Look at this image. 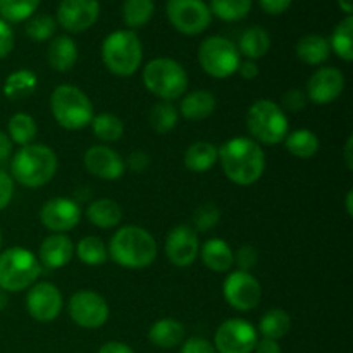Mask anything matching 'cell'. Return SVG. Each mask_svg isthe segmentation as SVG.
Masks as SVG:
<instances>
[{
  "label": "cell",
  "mask_w": 353,
  "mask_h": 353,
  "mask_svg": "<svg viewBox=\"0 0 353 353\" xmlns=\"http://www.w3.org/2000/svg\"><path fill=\"white\" fill-rule=\"evenodd\" d=\"M292 330V317L283 309H271L259 321V333L262 338L279 341Z\"/></svg>",
  "instance_id": "4dcf8cb0"
},
{
  "label": "cell",
  "mask_w": 353,
  "mask_h": 353,
  "mask_svg": "<svg viewBox=\"0 0 353 353\" xmlns=\"http://www.w3.org/2000/svg\"><path fill=\"white\" fill-rule=\"evenodd\" d=\"M59 168L57 154L43 143L21 147L10 159V178L24 188H41L54 179Z\"/></svg>",
  "instance_id": "3957f363"
},
{
  "label": "cell",
  "mask_w": 353,
  "mask_h": 353,
  "mask_svg": "<svg viewBox=\"0 0 353 353\" xmlns=\"http://www.w3.org/2000/svg\"><path fill=\"white\" fill-rule=\"evenodd\" d=\"M165 14L172 28L186 37L203 33L212 23V14L203 0H168Z\"/></svg>",
  "instance_id": "30bf717a"
},
{
  "label": "cell",
  "mask_w": 353,
  "mask_h": 353,
  "mask_svg": "<svg viewBox=\"0 0 353 353\" xmlns=\"http://www.w3.org/2000/svg\"><path fill=\"white\" fill-rule=\"evenodd\" d=\"M50 112L55 123L68 131H78L90 126L95 116L90 97L74 85H59L52 92Z\"/></svg>",
  "instance_id": "8992f818"
},
{
  "label": "cell",
  "mask_w": 353,
  "mask_h": 353,
  "mask_svg": "<svg viewBox=\"0 0 353 353\" xmlns=\"http://www.w3.org/2000/svg\"><path fill=\"white\" fill-rule=\"evenodd\" d=\"M85 216L99 230H112L123 221V209L112 199H97L86 205Z\"/></svg>",
  "instance_id": "d4e9b609"
},
{
  "label": "cell",
  "mask_w": 353,
  "mask_h": 353,
  "mask_svg": "<svg viewBox=\"0 0 353 353\" xmlns=\"http://www.w3.org/2000/svg\"><path fill=\"white\" fill-rule=\"evenodd\" d=\"M154 12V0H124L123 2V19L130 30L145 26L152 19Z\"/></svg>",
  "instance_id": "74e56055"
},
{
  "label": "cell",
  "mask_w": 353,
  "mask_h": 353,
  "mask_svg": "<svg viewBox=\"0 0 353 353\" xmlns=\"http://www.w3.org/2000/svg\"><path fill=\"white\" fill-rule=\"evenodd\" d=\"M38 88V78L31 69H17L10 72L3 83V95L10 100L26 99Z\"/></svg>",
  "instance_id": "f546056e"
},
{
  "label": "cell",
  "mask_w": 353,
  "mask_h": 353,
  "mask_svg": "<svg viewBox=\"0 0 353 353\" xmlns=\"http://www.w3.org/2000/svg\"><path fill=\"white\" fill-rule=\"evenodd\" d=\"M307 103H309V99H307L305 95V90L290 88L281 95V103H279V107H281L285 112L296 114L302 112L307 107Z\"/></svg>",
  "instance_id": "b9f144b4"
},
{
  "label": "cell",
  "mask_w": 353,
  "mask_h": 353,
  "mask_svg": "<svg viewBox=\"0 0 353 353\" xmlns=\"http://www.w3.org/2000/svg\"><path fill=\"white\" fill-rule=\"evenodd\" d=\"M217 105V100L212 92L209 90H195L190 92L181 99V105H179V116L185 117L186 121L192 123H200V121L209 119L214 114Z\"/></svg>",
  "instance_id": "44dd1931"
},
{
  "label": "cell",
  "mask_w": 353,
  "mask_h": 353,
  "mask_svg": "<svg viewBox=\"0 0 353 353\" xmlns=\"http://www.w3.org/2000/svg\"><path fill=\"white\" fill-rule=\"evenodd\" d=\"M221 219V209L216 203H203L195 209L192 216V224L190 226L196 231V233H207L212 228L219 224Z\"/></svg>",
  "instance_id": "60d3db41"
},
{
  "label": "cell",
  "mask_w": 353,
  "mask_h": 353,
  "mask_svg": "<svg viewBox=\"0 0 353 353\" xmlns=\"http://www.w3.org/2000/svg\"><path fill=\"white\" fill-rule=\"evenodd\" d=\"M102 62L114 76L130 78L143 62V45L133 30L112 31L102 43Z\"/></svg>",
  "instance_id": "277c9868"
},
{
  "label": "cell",
  "mask_w": 353,
  "mask_h": 353,
  "mask_svg": "<svg viewBox=\"0 0 353 353\" xmlns=\"http://www.w3.org/2000/svg\"><path fill=\"white\" fill-rule=\"evenodd\" d=\"M124 164H126V169H131L134 172H143L150 165V157L145 152L137 150L130 154V157H128V161H124Z\"/></svg>",
  "instance_id": "7dc6e473"
},
{
  "label": "cell",
  "mask_w": 353,
  "mask_h": 353,
  "mask_svg": "<svg viewBox=\"0 0 353 353\" xmlns=\"http://www.w3.org/2000/svg\"><path fill=\"white\" fill-rule=\"evenodd\" d=\"M259 254L252 245H241L236 252H234V264H236L238 271L250 272L252 269L257 265Z\"/></svg>",
  "instance_id": "7bdbcfd3"
},
{
  "label": "cell",
  "mask_w": 353,
  "mask_h": 353,
  "mask_svg": "<svg viewBox=\"0 0 353 353\" xmlns=\"http://www.w3.org/2000/svg\"><path fill=\"white\" fill-rule=\"evenodd\" d=\"M223 296L230 307L238 312L257 309L262 299V286L252 272L231 271L223 283Z\"/></svg>",
  "instance_id": "7c38bea8"
},
{
  "label": "cell",
  "mask_w": 353,
  "mask_h": 353,
  "mask_svg": "<svg viewBox=\"0 0 353 353\" xmlns=\"http://www.w3.org/2000/svg\"><path fill=\"white\" fill-rule=\"evenodd\" d=\"M254 353H281V345L276 340H269V338H261L255 345Z\"/></svg>",
  "instance_id": "f907efd6"
},
{
  "label": "cell",
  "mask_w": 353,
  "mask_h": 353,
  "mask_svg": "<svg viewBox=\"0 0 353 353\" xmlns=\"http://www.w3.org/2000/svg\"><path fill=\"white\" fill-rule=\"evenodd\" d=\"M90 126H92L93 137L102 141L103 145L121 140L124 134L123 119L119 116H116V114L110 112H102L93 116Z\"/></svg>",
  "instance_id": "e575fe53"
},
{
  "label": "cell",
  "mask_w": 353,
  "mask_h": 353,
  "mask_svg": "<svg viewBox=\"0 0 353 353\" xmlns=\"http://www.w3.org/2000/svg\"><path fill=\"white\" fill-rule=\"evenodd\" d=\"M343 161H345V165H347V169H353V137H348L347 143H345V148H343Z\"/></svg>",
  "instance_id": "db71d44e"
},
{
  "label": "cell",
  "mask_w": 353,
  "mask_h": 353,
  "mask_svg": "<svg viewBox=\"0 0 353 353\" xmlns=\"http://www.w3.org/2000/svg\"><path fill=\"white\" fill-rule=\"evenodd\" d=\"M179 110L172 102L159 100L148 112V123L157 134H168L178 126Z\"/></svg>",
  "instance_id": "d6a6232c"
},
{
  "label": "cell",
  "mask_w": 353,
  "mask_h": 353,
  "mask_svg": "<svg viewBox=\"0 0 353 353\" xmlns=\"http://www.w3.org/2000/svg\"><path fill=\"white\" fill-rule=\"evenodd\" d=\"M164 252L176 268H190L199 259L200 238L190 224H178L165 236Z\"/></svg>",
  "instance_id": "9a60e30c"
},
{
  "label": "cell",
  "mask_w": 353,
  "mask_h": 353,
  "mask_svg": "<svg viewBox=\"0 0 353 353\" xmlns=\"http://www.w3.org/2000/svg\"><path fill=\"white\" fill-rule=\"evenodd\" d=\"M210 14L226 23H236L248 16L252 0H210Z\"/></svg>",
  "instance_id": "8d00e7d4"
},
{
  "label": "cell",
  "mask_w": 353,
  "mask_h": 353,
  "mask_svg": "<svg viewBox=\"0 0 353 353\" xmlns=\"http://www.w3.org/2000/svg\"><path fill=\"white\" fill-rule=\"evenodd\" d=\"M2 241H3V238H2V230H0V252H2Z\"/></svg>",
  "instance_id": "680465c9"
},
{
  "label": "cell",
  "mask_w": 353,
  "mask_h": 353,
  "mask_svg": "<svg viewBox=\"0 0 353 353\" xmlns=\"http://www.w3.org/2000/svg\"><path fill=\"white\" fill-rule=\"evenodd\" d=\"M99 16V0H61L55 23L69 33H83L97 23Z\"/></svg>",
  "instance_id": "e0dca14e"
},
{
  "label": "cell",
  "mask_w": 353,
  "mask_h": 353,
  "mask_svg": "<svg viewBox=\"0 0 353 353\" xmlns=\"http://www.w3.org/2000/svg\"><path fill=\"white\" fill-rule=\"evenodd\" d=\"M37 133V121H34L33 116H30L26 112L14 114L9 119V124H7V137L10 138L12 143L19 145V147H26V145L34 143Z\"/></svg>",
  "instance_id": "1f68e13d"
},
{
  "label": "cell",
  "mask_w": 353,
  "mask_h": 353,
  "mask_svg": "<svg viewBox=\"0 0 353 353\" xmlns=\"http://www.w3.org/2000/svg\"><path fill=\"white\" fill-rule=\"evenodd\" d=\"M179 353H217V350L214 348V345L210 343L209 340H205V338L193 336L183 341Z\"/></svg>",
  "instance_id": "ee69618b"
},
{
  "label": "cell",
  "mask_w": 353,
  "mask_h": 353,
  "mask_svg": "<svg viewBox=\"0 0 353 353\" xmlns=\"http://www.w3.org/2000/svg\"><path fill=\"white\" fill-rule=\"evenodd\" d=\"M74 257V243L64 233H50L43 238L38 248V261L45 269H62Z\"/></svg>",
  "instance_id": "ffe728a7"
},
{
  "label": "cell",
  "mask_w": 353,
  "mask_h": 353,
  "mask_svg": "<svg viewBox=\"0 0 353 353\" xmlns=\"http://www.w3.org/2000/svg\"><path fill=\"white\" fill-rule=\"evenodd\" d=\"M141 79L152 95L165 102L181 99L188 90V74L185 68L171 57H157L147 62Z\"/></svg>",
  "instance_id": "5b68a950"
},
{
  "label": "cell",
  "mask_w": 353,
  "mask_h": 353,
  "mask_svg": "<svg viewBox=\"0 0 353 353\" xmlns=\"http://www.w3.org/2000/svg\"><path fill=\"white\" fill-rule=\"evenodd\" d=\"M345 207H347V214L348 216H353V192L347 193V200H345Z\"/></svg>",
  "instance_id": "9f6ffc18"
},
{
  "label": "cell",
  "mask_w": 353,
  "mask_h": 353,
  "mask_svg": "<svg viewBox=\"0 0 353 353\" xmlns=\"http://www.w3.org/2000/svg\"><path fill=\"white\" fill-rule=\"evenodd\" d=\"M238 74L241 76L243 79H247V81H252V79H255L259 76V65L255 61H248V59H245V61L240 62V65H238Z\"/></svg>",
  "instance_id": "681fc988"
},
{
  "label": "cell",
  "mask_w": 353,
  "mask_h": 353,
  "mask_svg": "<svg viewBox=\"0 0 353 353\" xmlns=\"http://www.w3.org/2000/svg\"><path fill=\"white\" fill-rule=\"evenodd\" d=\"M224 176L238 186H252L265 171V154L250 137H234L219 147Z\"/></svg>",
  "instance_id": "6da1fadb"
},
{
  "label": "cell",
  "mask_w": 353,
  "mask_h": 353,
  "mask_svg": "<svg viewBox=\"0 0 353 353\" xmlns=\"http://www.w3.org/2000/svg\"><path fill=\"white\" fill-rule=\"evenodd\" d=\"M83 162L90 174L103 181H117L126 172L124 159L114 148L103 143L92 145L83 155Z\"/></svg>",
  "instance_id": "ac0fdd59"
},
{
  "label": "cell",
  "mask_w": 353,
  "mask_h": 353,
  "mask_svg": "<svg viewBox=\"0 0 353 353\" xmlns=\"http://www.w3.org/2000/svg\"><path fill=\"white\" fill-rule=\"evenodd\" d=\"M64 307L62 293L54 283H34L28 288L26 310L38 323H52L57 319Z\"/></svg>",
  "instance_id": "5bb4252c"
},
{
  "label": "cell",
  "mask_w": 353,
  "mask_h": 353,
  "mask_svg": "<svg viewBox=\"0 0 353 353\" xmlns=\"http://www.w3.org/2000/svg\"><path fill=\"white\" fill-rule=\"evenodd\" d=\"M41 274L37 255L23 247H10L0 252V288L7 293H19L31 288Z\"/></svg>",
  "instance_id": "ba28073f"
},
{
  "label": "cell",
  "mask_w": 353,
  "mask_h": 353,
  "mask_svg": "<svg viewBox=\"0 0 353 353\" xmlns=\"http://www.w3.org/2000/svg\"><path fill=\"white\" fill-rule=\"evenodd\" d=\"M295 54L303 64L323 65L331 55L330 41L323 34H305L296 41Z\"/></svg>",
  "instance_id": "484cf974"
},
{
  "label": "cell",
  "mask_w": 353,
  "mask_h": 353,
  "mask_svg": "<svg viewBox=\"0 0 353 353\" xmlns=\"http://www.w3.org/2000/svg\"><path fill=\"white\" fill-rule=\"evenodd\" d=\"M57 30V23L48 14H37L31 16L26 23V34L33 41H47L50 40Z\"/></svg>",
  "instance_id": "ab89813d"
},
{
  "label": "cell",
  "mask_w": 353,
  "mask_h": 353,
  "mask_svg": "<svg viewBox=\"0 0 353 353\" xmlns=\"http://www.w3.org/2000/svg\"><path fill=\"white\" fill-rule=\"evenodd\" d=\"M219 159V147L210 141H195L185 152V168L192 172H207L216 165Z\"/></svg>",
  "instance_id": "83f0119b"
},
{
  "label": "cell",
  "mask_w": 353,
  "mask_h": 353,
  "mask_svg": "<svg viewBox=\"0 0 353 353\" xmlns=\"http://www.w3.org/2000/svg\"><path fill=\"white\" fill-rule=\"evenodd\" d=\"M199 257L203 265L214 272H230L234 265V252L223 238H210L200 245Z\"/></svg>",
  "instance_id": "7402d4cb"
},
{
  "label": "cell",
  "mask_w": 353,
  "mask_h": 353,
  "mask_svg": "<svg viewBox=\"0 0 353 353\" xmlns=\"http://www.w3.org/2000/svg\"><path fill=\"white\" fill-rule=\"evenodd\" d=\"M199 64L210 78L226 79L236 74L241 55L236 43L224 37H209L199 47Z\"/></svg>",
  "instance_id": "9c48e42d"
},
{
  "label": "cell",
  "mask_w": 353,
  "mask_h": 353,
  "mask_svg": "<svg viewBox=\"0 0 353 353\" xmlns=\"http://www.w3.org/2000/svg\"><path fill=\"white\" fill-rule=\"evenodd\" d=\"M14 196V179L9 172L0 169V210L7 209Z\"/></svg>",
  "instance_id": "bcb514c9"
},
{
  "label": "cell",
  "mask_w": 353,
  "mask_h": 353,
  "mask_svg": "<svg viewBox=\"0 0 353 353\" xmlns=\"http://www.w3.org/2000/svg\"><path fill=\"white\" fill-rule=\"evenodd\" d=\"M257 341V327L248 321L233 317L217 327L212 345L217 353H254Z\"/></svg>",
  "instance_id": "4fadbf2b"
},
{
  "label": "cell",
  "mask_w": 353,
  "mask_h": 353,
  "mask_svg": "<svg viewBox=\"0 0 353 353\" xmlns=\"http://www.w3.org/2000/svg\"><path fill=\"white\" fill-rule=\"evenodd\" d=\"M247 130L259 145H279L288 134L290 123L279 103L269 99L255 100L247 110Z\"/></svg>",
  "instance_id": "52a82bcc"
},
{
  "label": "cell",
  "mask_w": 353,
  "mask_h": 353,
  "mask_svg": "<svg viewBox=\"0 0 353 353\" xmlns=\"http://www.w3.org/2000/svg\"><path fill=\"white\" fill-rule=\"evenodd\" d=\"M109 257L124 269L150 268L159 254L154 234L141 226H123L112 234L107 245Z\"/></svg>",
  "instance_id": "7a4b0ae2"
},
{
  "label": "cell",
  "mask_w": 353,
  "mask_h": 353,
  "mask_svg": "<svg viewBox=\"0 0 353 353\" xmlns=\"http://www.w3.org/2000/svg\"><path fill=\"white\" fill-rule=\"evenodd\" d=\"M338 6H340V9L343 10L347 16H352L353 12V0H338Z\"/></svg>",
  "instance_id": "11a10c76"
},
{
  "label": "cell",
  "mask_w": 353,
  "mask_h": 353,
  "mask_svg": "<svg viewBox=\"0 0 353 353\" xmlns=\"http://www.w3.org/2000/svg\"><path fill=\"white\" fill-rule=\"evenodd\" d=\"M40 221L50 233H68L81 221V207L68 196H55L47 200L40 209Z\"/></svg>",
  "instance_id": "2e32d148"
},
{
  "label": "cell",
  "mask_w": 353,
  "mask_h": 353,
  "mask_svg": "<svg viewBox=\"0 0 353 353\" xmlns=\"http://www.w3.org/2000/svg\"><path fill=\"white\" fill-rule=\"evenodd\" d=\"M240 55H243L248 61H255L265 57L271 50V37L268 31L261 26H252L243 31L236 45Z\"/></svg>",
  "instance_id": "4316f807"
},
{
  "label": "cell",
  "mask_w": 353,
  "mask_h": 353,
  "mask_svg": "<svg viewBox=\"0 0 353 353\" xmlns=\"http://www.w3.org/2000/svg\"><path fill=\"white\" fill-rule=\"evenodd\" d=\"M345 90V74L336 68H319L307 81L305 95L317 105H327L341 97Z\"/></svg>",
  "instance_id": "d6986e66"
},
{
  "label": "cell",
  "mask_w": 353,
  "mask_h": 353,
  "mask_svg": "<svg viewBox=\"0 0 353 353\" xmlns=\"http://www.w3.org/2000/svg\"><path fill=\"white\" fill-rule=\"evenodd\" d=\"M68 312L72 323L83 330H99L109 321L107 300L92 290H79L69 299Z\"/></svg>",
  "instance_id": "8fae6325"
},
{
  "label": "cell",
  "mask_w": 353,
  "mask_h": 353,
  "mask_svg": "<svg viewBox=\"0 0 353 353\" xmlns=\"http://www.w3.org/2000/svg\"><path fill=\"white\" fill-rule=\"evenodd\" d=\"M285 147L293 157L296 159H312L316 157L317 152L321 148V141L317 138V134L310 130H296L292 133L286 134L285 138Z\"/></svg>",
  "instance_id": "f1b7e54d"
},
{
  "label": "cell",
  "mask_w": 353,
  "mask_h": 353,
  "mask_svg": "<svg viewBox=\"0 0 353 353\" xmlns=\"http://www.w3.org/2000/svg\"><path fill=\"white\" fill-rule=\"evenodd\" d=\"M7 303H9V293L0 288V310L6 309Z\"/></svg>",
  "instance_id": "6f0895ef"
},
{
  "label": "cell",
  "mask_w": 353,
  "mask_h": 353,
  "mask_svg": "<svg viewBox=\"0 0 353 353\" xmlns=\"http://www.w3.org/2000/svg\"><path fill=\"white\" fill-rule=\"evenodd\" d=\"M74 255H78V261L90 268H99L103 265L109 259L107 245L99 236H85L74 245Z\"/></svg>",
  "instance_id": "836d02e7"
},
{
  "label": "cell",
  "mask_w": 353,
  "mask_h": 353,
  "mask_svg": "<svg viewBox=\"0 0 353 353\" xmlns=\"http://www.w3.org/2000/svg\"><path fill=\"white\" fill-rule=\"evenodd\" d=\"M40 0H0V17L7 23H21L34 16Z\"/></svg>",
  "instance_id": "f35d334b"
},
{
  "label": "cell",
  "mask_w": 353,
  "mask_h": 353,
  "mask_svg": "<svg viewBox=\"0 0 353 353\" xmlns=\"http://www.w3.org/2000/svg\"><path fill=\"white\" fill-rule=\"evenodd\" d=\"M97 353H134L133 348L123 341H107L99 348Z\"/></svg>",
  "instance_id": "816d5d0a"
},
{
  "label": "cell",
  "mask_w": 353,
  "mask_h": 353,
  "mask_svg": "<svg viewBox=\"0 0 353 353\" xmlns=\"http://www.w3.org/2000/svg\"><path fill=\"white\" fill-rule=\"evenodd\" d=\"M353 17L347 16L345 19H341L336 24V28L333 30V34L327 41H330L331 52L338 55L341 61L352 62L353 61Z\"/></svg>",
  "instance_id": "d590c367"
},
{
  "label": "cell",
  "mask_w": 353,
  "mask_h": 353,
  "mask_svg": "<svg viewBox=\"0 0 353 353\" xmlns=\"http://www.w3.org/2000/svg\"><path fill=\"white\" fill-rule=\"evenodd\" d=\"M185 324L176 319H171V317L155 321L150 326V330H148V340H150V343L157 348H164V350H171V348L179 347L185 341Z\"/></svg>",
  "instance_id": "603a6c76"
},
{
  "label": "cell",
  "mask_w": 353,
  "mask_h": 353,
  "mask_svg": "<svg viewBox=\"0 0 353 353\" xmlns=\"http://www.w3.org/2000/svg\"><path fill=\"white\" fill-rule=\"evenodd\" d=\"M292 2L293 0H259L262 10L271 14V16H279V14L286 12L290 6H292Z\"/></svg>",
  "instance_id": "c3c4849f"
},
{
  "label": "cell",
  "mask_w": 353,
  "mask_h": 353,
  "mask_svg": "<svg viewBox=\"0 0 353 353\" xmlns=\"http://www.w3.org/2000/svg\"><path fill=\"white\" fill-rule=\"evenodd\" d=\"M14 50V31L7 21L0 17V59L9 57Z\"/></svg>",
  "instance_id": "f6af8a7d"
},
{
  "label": "cell",
  "mask_w": 353,
  "mask_h": 353,
  "mask_svg": "<svg viewBox=\"0 0 353 353\" xmlns=\"http://www.w3.org/2000/svg\"><path fill=\"white\" fill-rule=\"evenodd\" d=\"M47 62L54 71L68 72L78 62V45L68 34L52 38L47 48Z\"/></svg>",
  "instance_id": "cb8c5ba5"
},
{
  "label": "cell",
  "mask_w": 353,
  "mask_h": 353,
  "mask_svg": "<svg viewBox=\"0 0 353 353\" xmlns=\"http://www.w3.org/2000/svg\"><path fill=\"white\" fill-rule=\"evenodd\" d=\"M10 155H12V141L7 137V133L0 131V164L9 161Z\"/></svg>",
  "instance_id": "f5cc1de1"
}]
</instances>
